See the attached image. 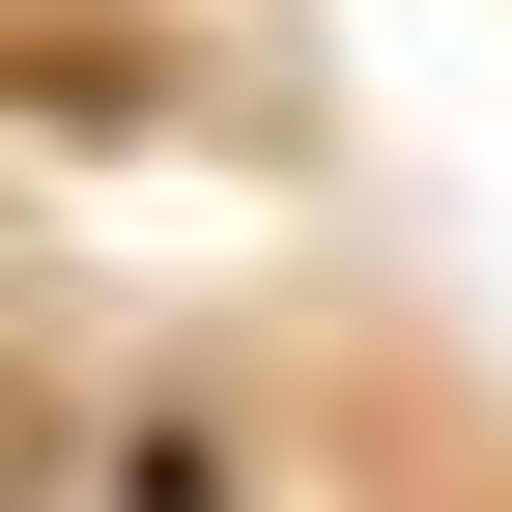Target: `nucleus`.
<instances>
[{
	"label": "nucleus",
	"mask_w": 512,
	"mask_h": 512,
	"mask_svg": "<svg viewBox=\"0 0 512 512\" xmlns=\"http://www.w3.org/2000/svg\"><path fill=\"white\" fill-rule=\"evenodd\" d=\"M114 512H256V456L228 427H114Z\"/></svg>",
	"instance_id": "f257e3e1"
},
{
	"label": "nucleus",
	"mask_w": 512,
	"mask_h": 512,
	"mask_svg": "<svg viewBox=\"0 0 512 512\" xmlns=\"http://www.w3.org/2000/svg\"><path fill=\"white\" fill-rule=\"evenodd\" d=\"M57 29H86V0H57Z\"/></svg>",
	"instance_id": "f03ea898"
}]
</instances>
